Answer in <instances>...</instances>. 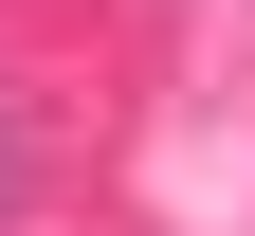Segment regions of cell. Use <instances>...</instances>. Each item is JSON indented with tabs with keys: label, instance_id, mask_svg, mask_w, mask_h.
I'll return each mask as SVG.
<instances>
[{
	"label": "cell",
	"instance_id": "6da1fadb",
	"mask_svg": "<svg viewBox=\"0 0 255 236\" xmlns=\"http://www.w3.org/2000/svg\"><path fill=\"white\" fill-rule=\"evenodd\" d=\"M55 182V146H37V109H18V91H0V218H18V200Z\"/></svg>",
	"mask_w": 255,
	"mask_h": 236
}]
</instances>
